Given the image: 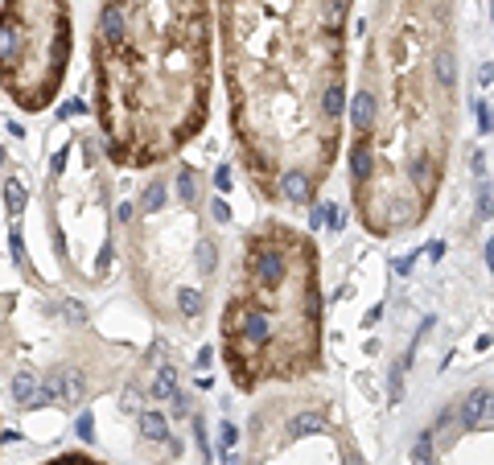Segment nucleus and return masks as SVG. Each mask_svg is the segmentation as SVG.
Masks as SVG:
<instances>
[{"instance_id": "1", "label": "nucleus", "mask_w": 494, "mask_h": 465, "mask_svg": "<svg viewBox=\"0 0 494 465\" xmlns=\"http://www.w3.org/2000/svg\"><path fill=\"white\" fill-rule=\"evenodd\" d=\"M355 0H219L226 116L247 182L309 206L338 165Z\"/></svg>"}, {"instance_id": "2", "label": "nucleus", "mask_w": 494, "mask_h": 465, "mask_svg": "<svg viewBox=\"0 0 494 465\" xmlns=\"http://www.w3.org/2000/svg\"><path fill=\"white\" fill-rule=\"evenodd\" d=\"M457 124L453 0H371L350 107V198L379 239L424 223Z\"/></svg>"}, {"instance_id": "3", "label": "nucleus", "mask_w": 494, "mask_h": 465, "mask_svg": "<svg viewBox=\"0 0 494 465\" xmlns=\"http://www.w3.org/2000/svg\"><path fill=\"white\" fill-rule=\"evenodd\" d=\"M91 74L107 161L120 169L173 161L210 120V0H99Z\"/></svg>"}, {"instance_id": "4", "label": "nucleus", "mask_w": 494, "mask_h": 465, "mask_svg": "<svg viewBox=\"0 0 494 465\" xmlns=\"http://www.w3.org/2000/svg\"><path fill=\"white\" fill-rule=\"evenodd\" d=\"M219 342L231 383L247 395L321 367L317 243L305 231L260 223L243 239V264L226 297Z\"/></svg>"}, {"instance_id": "5", "label": "nucleus", "mask_w": 494, "mask_h": 465, "mask_svg": "<svg viewBox=\"0 0 494 465\" xmlns=\"http://www.w3.org/2000/svg\"><path fill=\"white\" fill-rule=\"evenodd\" d=\"M75 49L70 0H0V87L17 107L45 111Z\"/></svg>"}, {"instance_id": "6", "label": "nucleus", "mask_w": 494, "mask_h": 465, "mask_svg": "<svg viewBox=\"0 0 494 465\" xmlns=\"http://www.w3.org/2000/svg\"><path fill=\"white\" fill-rule=\"evenodd\" d=\"M486 412H491V391L482 387V391H470V400H465V428H478V424H486Z\"/></svg>"}, {"instance_id": "7", "label": "nucleus", "mask_w": 494, "mask_h": 465, "mask_svg": "<svg viewBox=\"0 0 494 465\" xmlns=\"http://www.w3.org/2000/svg\"><path fill=\"white\" fill-rule=\"evenodd\" d=\"M412 465H437V453H433V432H420L416 445H412Z\"/></svg>"}, {"instance_id": "8", "label": "nucleus", "mask_w": 494, "mask_h": 465, "mask_svg": "<svg viewBox=\"0 0 494 465\" xmlns=\"http://www.w3.org/2000/svg\"><path fill=\"white\" fill-rule=\"evenodd\" d=\"M157 400H165V395H178V383H173V367H161L157 379H153V387H148Z\"/></svg>"}, {"instance_id": "9", "label": "nucleus", "mask_w": 494, "mask_h": 465, "mask_svg": "<svg viewBox=\"0 0 494 465\" xmlns=\"http://www.w3.org/2000/svg\"><path fill=\"white\" fill-rule=\"evenodd\" d=\"M144 432H148L153 441H169V428H165V416H161V412H148V416H144Z\"/></svg>"}, {"instance_id": "10", "label": "nucleus", "mask_w": 494, "mask_h": 465, "mask_svg": "<svg viewBox=\"0 0 494 465\" xmlns=\"http://www.w3.org/2000/svg\"><path fill=\"white\" fill-rule=\"evenodd\" d=\"M4 198H8V210L21 214V206H25V189H21V182H8V186H4Z\"/></svg>"}, {"instance_id": "11", "label": "nucleus", "mask_w": 494, "mask_h": 465, "mask_svg": "<svg viewBox=\"0 0 494 465\" xmlns=\"http://www.w3.org/2000/svg\"><path fill=\"white\" fill-rule=\"evenodd\" d=\"M45 465H103L99 457H91V453H62V457H54V462Z\"/></svg>"}, {"instance_id": "12", "label": "nucleus", "mask_w": 494, "mask_h": 465, "mask_svg": "<svg viewBox=\"0 0 494 465\" xmlns=\"http://www.w3.org/2000/svg\"><path fill=\"white\" fill-rule=\"evenodd\" d=\"M194 186H198V178H194V169H181V178H178V189H181V198H194Z\"/></svg>"}, {"instance_id": "13", "label": "nucleus", "mask_w": 494, "mask_h": 465, "mask_svg": "<svg viewBox=\"0 0 494 465\" xmlns=\"http://www.w3.org/2000/svg\"><path fill=\"white\" fill-rule=\"evenodd\" d=\"M29 391H33L29 375H17V379H13V395H17V400H29Z\"/></svg>"}, {"instance_id": "14", "label": "nucleus", "mask_w": 494, "mask_h": 465, "mask_svg": "<svg viewBox=\"0 0 494 465\" xmlns=\"http://www.w3.org/2000/svg\"><path fill=\"white\" fill-rule=\"evenodd\" d=\"M181 305H185V313H190V317H198V313H202V301H198V292H185V297H181Z\"/></svg>"}, {"instance_id": "15", "label": "nucleus", "mask_w": 494, "mask_h": 465, "mask_svg": "<svg viewBox=\"0 0 494 465\" xmlns=\"http://www.w3.org/2000/svg\"><path fill=\"white\" fill-rule=\"evenodd\" d=\"M91 424H95V420H91V412H83V420H79V436H83V441H91V436H95V432H91Z\"/></svg>"}, {"instance_id": "16", "label": "nucleus", "mask_w": 494, "mask_h": 465, "mask_svg": "<svg viewBox=\"0 0 494 465\" xmlns=\"http://www.w3.org/2000/svg\"><path fill=\"white\" fill-rule=\"evenodd\" d=\"M223 445H235V424H223Z\"/></svg>"}, {"instance_id": "17", "label": "nucleus", "mask_w": 494, "mask_h": 465, "mask_svg": "<svg viewBox=\"0 0 494 465\" xmlns=\"http://www.w3.org/2000/svg\"><path fill=\"white\" fill-rule=\"evenodd\" d=\"M346 465H362V457H350V462H346Z\"/></svg>"}, {"instance_id": "18", "label": "nucleus", "mask_w": 494, "mask_h": 465, "mask_svg": "<svg viewBox=\"0 0 494 465\" xmlns=\"http://www.w3.org/2000/svg\"><path fill=\"white\" fill-rule=\"evenodd\" d=\"M0 165H4V148H0Z\"/></svg>"}]
</instances>
